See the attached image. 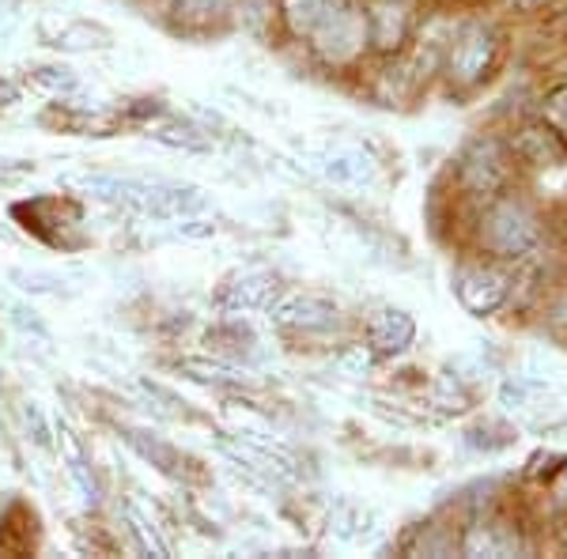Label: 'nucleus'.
<instances>
[{
    "label": "nucleus",
    "instance_id": "1",
    "mask_svg": "<svg viewBox=\"0 0 567 559\" xmlns=\"http://www.w3.org/2000/svg\"><path fill=\"white\" fill-rule=\"evenodd\" d=\"M537 216L526 200L499 197L481 216V242L488 246L492 258H518L537 242Z\"/></svg>",
    "mask_w": 567,
    "mask_h": 559
},
{
    "label": "nucleus",
    "instance_id": "2",
    "mask_svg": "<svg viewBox=\"0 0 567 559\" xmlns=\"http://www.w3.org/2000/svg\"><path fill=\"white\" fill-rule=\"evenodd\" d=\"M492 58H496V34H492V27L465 23L462 31L451 39V53H446V76H451L458 87H470L492 69Z\"/></svg>",
    "mask_w": 567,
    "mask_h": 559
},
{
    "label": "nucleus",
    "instance_id": "3",
    "mask_svg": "<svg viewBox=\"0 0 567 559\" xmlns=\"http://www.w3.org/2000/svg\"><path fill=\"white\" fill-rule=\"evenodd\" d=\"M454 291H458V302L470 310V314L484 318L507 302L511 280H507V272L492 269V265H470V269H458Z\"/></svg>",
    "mask_w": 567,
    "mask_h": 559
},
{
    "label": "nucleus",
    "instance_id": "4",
    "mask_svg": "<svg viewBox=\"0 0 567 559\" xmlns=\"http://www.w3.org/2000/svg\"><path fill=\"white\" fill-rule=\"evenodd\" d=\"M507 152H503V144L496 141H484L477 144L470 155L462 159L458 167V178L465 189H473V194H484V197H496L503 186H507L511 178V167H507Z\"/></svg>",
    "mask_w": 567,
    "mask_h": 559
},
{
    "label": "nucleus",
    "instance_id": "5",
    "mask_svg": "<svg viewBox=\"0 0 567 559\" xmlns=\"http://www.w3.org/2000/svg\"><path fill=\"white\" fill-rule=\"evenodd\" d=\"M363 20H368V42L379 50H398L413 27V0H368Z\"/></svg>",
    "mask_w": 567,
    "mask_h": 559
},
{
    "label": "nucleus",
    "instance_id": "6",
    "mask_svg": "<svg viewBox=\"0 0 567 559\" xmlns=\"http://www.w3.org/2000/svg\"><path fill=\"white\" fill-rule=\"evenodd\" d=\"M272 318L288 329H326L337 322V307L318 296H296V299H284Z\"/></svg>",
    "mask_w": 567,
    "mask_h": 559
},
{
    "label": "nucleus",
    "instance_id": "7",
    "mask_svg": "<svg viewBox=\"0 0 567 559\" xmlns=\"http://www.w3.org/2000/svg\"><path fill=\"white\" fill-rule=\"evenodd\" d=\"M413 333H416L413 318L401 314V310H379L368 325V341L379 352H401V348H409V341H413Z\"/></svg>",
    "mask_w": 567,
    "mask_h": 559
},
{
    "label": "nucleus",
    "instance_id": "8",
    "mask_svg": "<svg viewBox=\"0 0 567 559\" xmlns=\"http://www.w3.org/2000/svg\"><path fill=\"white\" fill-rule=\"evenodd\" d=\"M349 0H284V15H288L291 31L296 34H315L337 8H344Z\"/></svg>",
    "mask_w": 567,
    "mask_h": 559
},
{
    "label": "nucleus",
    "instance_id": "9",
    "mask_svg": "<svg viewBox=\"0 0 567 559\" xmlns=\"http://www.w3.org/2000/svg\"><path fill=\"white\" fill-rule=\"evenodd\" d=\"M326 174L341 186H355V182H368L371 178V159L352 148H341L326 159Z\"/></svg>",
    "mask_w": 567,
    "mask_h": 559
},
{
    "label": "nucleus",
    "instance_id": "10",
    "mask_svg": "<svg viewBox=\"0 0 567 559\" xmlns=\"http://www.w3.org/2000/svg\"><path fill=\"white\" fill-rule=\"evenodd\" d=\"M269 296H272V283H265V280H246L239 288H231V302L243 310H261L265 302H269Z\"/></svg>",
    "mask_w": 567,
    "mask_h": 559
},
{
    "label": "nucleus",
    "instance_id": "11",
    "mask_svg": "<svg viewBox=\"0 0 567 559\" xmlns=\"http://www.w3.org/2000/svg\"><path fill=\"white\" fill-rule=\"evenodd\" d=\"M545 122L556 133V141H567V84L545 99Z\"/></svg>",
    "mask_w": 567,
    "mask_h": 559
},
{
    "label": "nucleus",
    "instance_id": "12",
    "mask_svg": "<svg viewBox=\"0 0 567 559\" xmlns=\"http://www.w3.org/2000/svg\"><path fill=\"white\" fill-rule=\"evenodd\" d=\"M243 8H246L243 20H246V27H250L254 34L261 31V23L272 20V4H269V0H243Z\"/></svg>",
    "mask_w": 567,
    "mask_h": 559
},
{
    "label": "nucleus",
    "instance_id": "13",
    "mask_svg": "<svg viewBox=\"0 0 567 559\" xmlns=\"http://www.w3.org/2000/svg\"><path fill=\"white\" fill-rule=\"evenodd\" d=\"M511 4H515V8H526V12H529V8L545 4V0H511Z\"/></svg>",
    "mask_w": 567,
    "mask_h": 559
}]
</instances>
